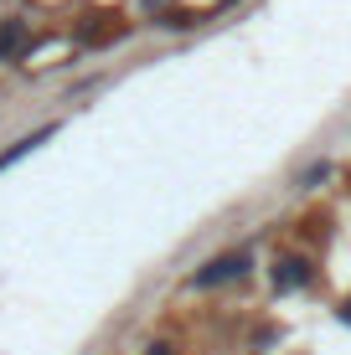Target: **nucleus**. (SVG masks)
Segmentation results:
<instances>
[{"label": "nucleus", "instance_id": "1", "mask_svg": "<svg viewBox=\"0 0 351 355\" xmlns=\"http://www.w3.org/2000/svg\"><path fill=\"white\" fill-rule=\"evenodd\" d=\"M248 268H253L248 252H222V258H212L207 268H197V273H191V288H222V284H238Z\"/></svg>", "mask_w": 351, "mask_h": 355}, {"label": "nucleus", "instance_id": "2", "mask_svg": "<svg viewBox=\"0 0 351 355\" xmlns=\"http://www.w3.org/2000/svg\"><path fill=\"white\" fill-rule=\"evenodd\" d=\"M310 278H316V268H310V258H279L274 263V273H269V284H274V293H295V288H310Z\"/></svg>", "mask_w": 351, "mask_h": 355}, {"label": "nucleus", "instance_id": "3", "mask_svg": "<svg viewBox=\"0 0 351 355\" xmlns=\"http://www.w3.org/2000/svg\"><path fill=\"white\" fill-rule=\"evenodd\" d=\"M26 46H31V26L16 21V16H6V21H0V62H16Z\"/></svg>", "mask_w": 351, "mask_h": 355}, {"label": "nucleus", "instance_id": "4", "mask_svg": "<svg viewBox=\"0 0 351 355\" xmlns=\"http://www.w3.org/2000/svg\"><path fill=\"white\" fill-rule=\"evenodd\" d=\"M47 134H52V124H47V129H36V134H26V139H16V144H10V150H6V155H0V170H6V165H16L21 155H31L36 144L47 139Z\"/></svg>", "mask_w": 351, "mask_h": 355}, {"label": "nucleus", "instance_id": "5", "mask_svg": "<svg viewBox=\"0 0 351 355\" xmlns=\"http://www.w3.org/2000/svg\"><path fill=\"white\" fill-rule=\"evenodd\" d=\"M325 175H331V165H310L305 170V186H316V180H325Z\"/></svg>", "mask_w": 351, "mask_h": 355}, {"label": "nucleus", "instance_id": "6", "mask_svg": "<svg viewBox=\"0 0 351 355\" xmlns=\"http://www.w3.org/2000/svg\"><path fill=\"white\" fill-rule=\"evenodd\" d=\"M336 314H341V320L351 324V299H346V304H341V309H336Z\"/></svg>", "mask_w": 351, "mask_h": 355}, {"label": "nucleus", "instance_id": "7", "mask_svg": "<svg viewBox=\"0 0 351 355\" xmlns=\"http://www.w3.org/2000/svg\"><path fill=\"white\" fill-rule=\"evenodd\" d=\"M165 350H171V345H150V355H165Z\"/></svg>", "mask_w": 351, "mask_h": 355}]
</instances>
